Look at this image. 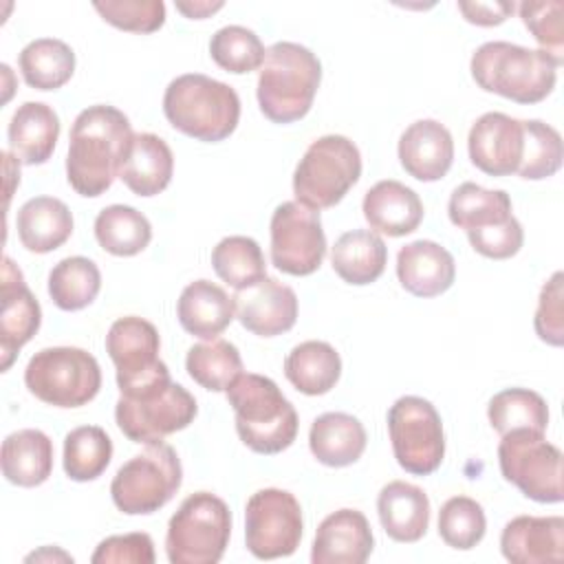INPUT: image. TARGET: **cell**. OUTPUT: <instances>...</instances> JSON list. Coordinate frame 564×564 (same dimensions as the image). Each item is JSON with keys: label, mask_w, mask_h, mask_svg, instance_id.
<instances>
[{"label": "cell", "mask_w": 564, "mask_h": 564, "mask_svg": "<svg viewBox=\"0 0 564 564\" xmlns=\"http://www.w3.org/2000/svg\"><path fill=\"white\" fill-rule=\"evenodd\" d=\"M304 531L297 498L278 487L256 491L245 507V542L253 557H289L300 546Z\"/></svg>", "instance_id": "5bb4252c"}, {"label": "cell", "mask_w": 564, "mask_h": 564, "mask_svg": "<svg viewBox=\"0 0 564 564\" xmlns=\"http://www.w3.org/2000/svg\"><path fill=\"white\" fill-rule=\"evenodd\" d=\"M59 137L57 112L42 101H24L15 108L9 128V150L24 165H42L51 159Z\"/></svg>", "instance_id": "484cf974"}, {"label": "cell", "mask_w": 564, "mask_h": 564, "mask_svg": "<svg viewBox=\"0 0 564 564\" xmlns=\"http://www.w3.org/2000/svg\"><path fill=\"white\" fill-rule=\"evenodd\" d=\"M564 284V273L555 271L549 282H544L540 297H538V308L533 317V328L538 337L549 344V346H562L564 344V308H562V291Z\"/></svg>", "instance_id": "bcb514c9"}, {"label": "cell", "mask_w": 564, "mask_h": 564, "mask_svg": "<svg viewBox=\"0 0 564 564\" xmlns=\"http://www.w3.org/2000/svg\"><path fill=\"white\" fill-rule=\"evenodd\" d=\"M361 176L359 148L344 134L315 139L293 172L295 200L313 207H335Z\"/></svg>", "instance_id": "ba28073f"}, {"label": "cell", "mask_w": 564, "mask_h": 564, "mask_svg": "<svg viewBox=\"0 0 564 564\" xmlns=\"http://www.w3.org/2000/svg\"><path fill=\"white\" fill-rule=\"evenodd\" d=\"M522 130L524 150L516 174L524 181H542L553 176L562 167L564 159L560 132L540 119L522 121Z\"/></svg>", "instance_id": "b9f144b4"}, {"label": "cell", "mask_w": 564, "mask_h": 564, "mask_svg": "<svg viewBox=\"0 0 564 564\" xmlns=\"http://www.w3.org/2000/svg\"><path fill=\"white\" fill-rule=\"evenodd\" d=\"M500 551L511 564H544L564 560L562 516H518L500 533Z\"/></svg>", "instance_id": "7402d4cb"}, {"label": "cell", "mask_w": 564, "mask_h": 564, "mask_svg": "<svg viewBox=\"0 0 564 564\" xmlns=\"http://www.w3.org/2000/svg\"><path fill=\"white\" fill-rule=\"evenodd\" d=\"M388 434L394 458L412 476H430L445 456V432L436 408L414 394L399 397L388 410Z\"/></svg>", "instance_id": "4fadbf2b"}, {"label": "cell", "mask_w": 564, "mask_h": 564, "mask_svg": "<svg viewBox=\"0 0 564 564\" xmlns=\"http://www.w3.org/2000/svg\"><path fill=\"white\" fill-rule=\"evenodd\" d=\"M368 436L361 421L346 412H324L308 430L311 454L326 467H348L366 449Z\"/></svg>", "instance_id": "f546056e"}, {"label": "cell", "mask_w": 564, "mask_h": 564, "mask_svg": "<svg viewBox=\"0 0 564 564\" xmlns=\"http://www.w3.org/2000/svg\"><path fill=\"white\" fill-rule=\"evenodd\" d=\"M225 397L236 414L240 441L256 454H280L297 436V412L278 383L264 375L240 372Z\"/></svg>", "instance_id": "3957f363"}, {"label": "cell", "mask_w": 564, "mask_h": 564, "mask_svg": "<svg viewBox=\"0 0 564 564\" xmlns=\"http://www.w3.org/2000/svg\"><path fill=\"white\" fill-rule=\"evenodd\" d=\"M33 560H62V562H73V557L59 549H51V546H44L42 551L37 553H31L26 555V562H33Z\"/></svg>", "instance_id": "f907efd6"}, {"label": "cell", "mask_w": 564, "mask_h": 564, "mask_svg": "<svg viewBox=\"0 0 564 564\" xmlns=\"http://www.w3.org/2000/svg\"><path fill=\"white\" fill-rule=\"evenodd\" d=\"M271 262L289 275H311L326 256V236L319 212L286 200L271 216Z\"/></svg>", "instance_id": "2e32d148"}, {"label": "cell", "mask_w": 564, "mask_h": 564, "mask_svg": "<svg viewBox=\"0 0 564 564\" xmlns=\"http://www.w3.org/2000/svg\"><path fill=\"white\" fill-rule=\"evenodd\" d=\"M101 289L99 267L84 256L59 260L48 273V295L62 311H82L95 302Z\"/></svg>", "instance_id": "d590c367"}, {"label": "cell", "mask_w": 564, "mask_h": 564, "mask_svg": "<svg viewBox=\"0 0 564 564\" xmlns=\"http://www.w3.org/2000/svg\"><path fill=\"white\" fill-rule=\"evenodd\" d=\"M154 542L143 531L110 535L90 555L93 564H154Z\"/></svg>", "instance_id": "7dc6e473"}, {"label": "cell", "mask_w": 564, "mask_h": 564, "mask_svg": "<svg viewBox=\"0 0 564 564\" xmlns=\"http://www.w3.org/2000/svg\"><path fill=\"white\" fill-rule=\"evenodd\" d=\"M388 262L383 238L370 229H352L341 234L330 251L333 271L348 284L364 286L381 278Z\"/></svg>", "instance_id": "1f68e13d"}, {"label": "cell", "mask_w": 564, "mask_h": 564, "mask_svg": "<svg viewBox=\"0 0 564 564\" xmlns=\"http://www.w3.org/2000/svg\"><path fill=\"white\" fill-rule=\"evenodd\" d=\"M24 383L42 403L55 408H79L97 397L101 388V368L84 348H42L29 359L24 368Z\"/></svg>", "instance_id": "30bf717a"}, {"label": "cell", "mask_w": 564, "mask_h": 564, "mask_svg": "<svg viewBox=\"0 0 564 564\" xmlns=\"http://www.w3.org/2000/svg\"><path fill=\"white\" fill-rule=\"evenodd\" d=\"M163 112L172 128L205 141H225L240 121L238 93L203 73H185L174 77L163 95Z\"/></svg>", "instance_id": "277c9868"}, {"label": "cell", "mask_w": 564, "mask_h": 564, "mask_svg": "<svg viewBox=\"0 0 564 564\" xmlns=\"http://www.w3.org/2000/svg\"><path fill=\"white\" fill-rule=\"evenodd\" d=\"M469 161L489 176L516 174L524 150L522 121L505 112L480 115L467 137Z\"/></svg>", "instance_id": "e0dca14e"}, {"label": "cell", "mask_w": 564, "mask_h": 564, "mask_svg": "<svg viewBox=\"0 0 564 564\" xmlns=\"http://www.w3.org/2000/svg\"><path fill=\"white\" fill-rule=\"evenodd\" d=\"M216 275L236 291L267 278V262L260 245L249 236H227L212 251Z\"/></svg>", "instance_id": "ab89813d"}, {"label": "cell", "mask_w": 564, "mask_h": 564, "mask_svg": "<svg viewBox=\"0 0 564 564\" xmlns=\"http://www.w3.org/2000/svg\"><path fill=\"white\" fill-rule=\"evenodd\" d=\"M234 308L238 322L258 337H275L295 326L297 295L289 284L275 278H262L260 282L236 291Z\"/></svg>", "instance_id": "d6986e66"}, {"label": "cell", "mask_w": 564, "mask_h": 564, "mask_svg": "<svg viewBox=\"0 0 564 564\" xmlns=\"http://www.w3.org/2000/svg\"><path fill=\"white\" fill-rule=\"evenodd\" d=\"M196 414V399L172 379L137 394H121L115 405V419L123 436L143 445L185 430Z\"/></svg>", "instance_id": "7c38bea8"}, {"label": "cell", "mask_w": 564, "mask_h": 564, "mask_svg": "<svg viewBox=\"0 0 564 564\" xmlns=\"http://www.w3.org/2000/svg\"><path fill=\"white\" fill-rule=\"evenodd\" d=\"M93 9L115 29L130 33H154L165 22L161 0H106L93 2Z\"/></svg>", "instance_id": "ee69618b"}, {"label": "cell", "mask_w": 564, "mask_h": 564, "mask_svg": "<svg viewBox=\"0 0 564 564\" xmlns=\"http://www.w3.org/2000/svg\"><path fill=\"white\" fill-rule=\"evenodd\" d=\"M284 375L297 392L319 397L330 392L339 381L341 359L328 341L308 339L291 348L284 359Z\"/></svg>", "instance_id": "d6a6232c"}, {"label": "cell", "mask_w": 564, "mask_h": 564, "mask_svg": "<svg viewBox=\"0 0 564 564\" xmlns=\"http://www.w3.org/2000/svg\"><path fill=\"white\" fill-rule=\"evenodd\" d=\"M399 163L416 181H441L454 163L452 132L436 119L410 123L399 139Z\"/></svg>", "instance_id": "44dd1931"}, {"label": "cell", "mask_w": 564, "mask_h": 564, "mask_svg": "<svg viewBox=\"0 0 564 564\" xmlns=\"http://www.w3.org/2000/svg\"><path fill=\"white\" fill-rule=\"evenodd\" d=\"M2 308H0V355L2 370H9L18 350L33 339L42 324L37 297L24 282L22 271L9 256L2 260Z\"/></svg>", "instance_id": "ac0fdd59"}, {"label": "cell", "mask_w": 564, "mask_h": 564, "mask_svg": "<svg viewBox=\"0 0 564 564\" xmlns=\"http://www.w3.org/2000/svg\"><path fill=\"white\" fill-rule=\"evenodd\" d=\"M174 174V156L170 145L152 132H137L119 170V178L137 196H156Z\"/></svg>", "instance_id": "83f0119b"}, {"label": "cell", "mask_w": 564, "mask_h": 564, "mask_svg": "<svg viewBox=\"0 0 564 564\" xmlns=\"http://www.w3.org/2000/svg\"><path fill=\"white\" fill-rule=\"evenodd\" d=\"M2 476L18 487H37L53 474V441L42 430H18L2 441Z\"/></svg>", "instance_id": "4dcf8cb0"}, {"label": "cell", "mask_w": 564, "mask_h": 564, "mask_svg": "<svg viewBox=\"0 0 564 564\" xmlns=\"http://www.w3.org/2000/svg\"><path fill=\"white\" fill-rule=\"evenodd\" d=\"M231 538V511L212 491L187 496L167 522L165 553L172 564H216Z\"/></svg>", "instance_id": "52a82bcc"}, {"label": "cell", "mask_w": 564, "mask_h": 564, "mask_svg": "<svg viewBox=\"0 0 564 564\" xmlns=\"http://www.w3.org/2000/svg\"><path fill=\"white\" fill-rule=\"evenodd\" d=\"M487 531V518L482 505L469 496H452L438 511L441 540L458 551L474 549Z\"/></svg>", "instance_id": "7bdbcfd3"}, {"label": "cell", "mask_w": 564, "mask_h": 564, "mask_svg": "<svg viewBox=\"0 0 564 564\" xmlns=\"http://www.w3.org/2000/svg\"><path fill=\"white\" fill-rule=\"evenodd\" d=\"M491 427L502 436L513 430L546 432L549 405L535 390L505 388L496 392L487 405Z\"/></svg>", "instance_id": "74e56055"}, {"label": "cell", "mask_w": 564, "mask_h": 564, "mask_svg": "<svg viewBox=\"0 0 564 564\" xmlns=\"http://www.w3.org/2000/svg\"><path fill=\"white\" fill-rule=\"evenodd\" d=\"M209 55L223 70L245 75L251 70H260L267 48L251 29L240 24H227L212 35Z\"/></svg>", "instance_id": "60d3db41"}, {"label": "cell", "mask_w": 564, "mask_h": 564, "mask_svg": "<svg viewBox=\"0 0 564 564\" xmlns=\"http://www.w3.org/2000/svg\"><path fill=\"white\" fill-rule=\"evenodd\" d=\"M95 238L104 251L130 258L150 245L152 225L130 205H108L95 218Z\"/></svg>", "instance_id": "e575fe53"}, {"label": "cell", "mask_w": 564, "mask_h": 564, "mask_svg": "<svg viewBox=\"0 0 564 564\" xmlns=\"http://www.w3.org/2000/svg\"><path fill=\"white\" fill-rule=\"evenodd\" d=\"M181 326L200 339H216L236 317L234 297L209 280L189 282L176 302Z\"/></svg>", "instance_id": "4316f807"}, {"label": "cell", "mask_w": 564, "mask_h": 564, "mask_svg": "<svg viewBox=\"0 0 564 564\" xmlns=\"http://www.w3.org/2000/svg\"><path fill=\"white\" fill-rule=\"evenodd\" d=\"M24 82L35 90H57L75 73L73 48L55 37H37L29 42L18 57Z\"/></svg>", "instance_id": "836d02e7"}, {"label": "cell", "mask_w": 564, "mask_h": 564, "mask_svg": "<svg viewBox=\"0 0 564 564\" xmlns=\"http://www.w3.org/2000/svg\"><path fill=\"white\" fill-rule=\"evenodd\" d=\"M225 2H207V0H196V2H176V9L192 18V20H205L212 13H216L218 9H223Z\"/></svg>", "instance_id": "681fc988"}, {"label": "cell", "mask_w": 564, "mask_h": 564, "mask_svg": "<svg viewBox=\"0 0 564 564\" xmlns=\"http://www.w3.org/2000/svg\"><path fill=\"white\" fill-rule=\"evenodd\" d=\"M377 513L383 531L394 542H419L430 527L427 494L405 480H392L377 496Z\"/></svg>", "instance_id": "d4e9b609"}, {"label": "cell", "mask_w": 564, "mask_h": 564, "mask_svg": "<svg viewBox=\"0 0 564 564\" xmlns=\"http://www.w3.org/2000/svg\"><path fill=\"white\" fill-rule=\"evenodd\" d=\"M185 370L205 390L225 392L242 372V357L227 339H207L194 344L185 357Z\"/></svg>", "instance_id": "8d00e7d4"}, {"label": "cell", "mask_w": 564, "mask_h": 564, "mask_svg": "<svg viewBox=\"0 0 564 564\" xmlns=\"http://www.w3.org/2000/svg\"><path fill=\"white\" fill-rule=\"evenodd\" d=\"M159 348L161 337L152 322L137 315L112 322L106 335V352L117 368V386L121 394H137L170 381V370L159 359Z\"/></svg>", "instance_id": "9a60e30c"}, {"label": "cell", "mask_w": 564, "mask_h": 564, "mask_svg": "<svg viewBox=\"0 0 564 564\" xmlns=\"http://www.w3.org/2000/svg\"><path fill=\"white\" fill-rule=\"evenodd\" d=\"M562 11L564 4L560 0L546 2H522L520 18L535 42L544 53L555 57L560 64L564 62V29H562Z\"/></svg>", "instance_id": "f6af8a7d"}, {"label": "cell", "mask_w": 564, "mask_h": 564, "mask_svg": "<svg viewBox=\"0 0 564 564\" xmlns=\"http://www.w3.org/2000/svg\"><path fill=\"white\" fill-rule=\"evenodd\" d=\"M375 546L368 518L357 509H337L326 516L313 540V564H364Z\"/></svg>", "instance_id": "ffe728a7"}, {"label": "cell", "mask_w": 564, "mask_h": 564, "mask_svg": "<svg viewBox=\"0 0 564 564\" xmlns=\"http://www.w3.org/2000/svg\"><path fill=\"white\" fill-rule=\"evenodd\" d=\"M562 64L542 48L494 40L480 44L469 62L478 88L496 93L516 104H538L546 99L557 82Z\"/></svg>", "instance_id": "7a4b0ae2"}, {"label": "cell", "mask_w": 564, "mask_h": 564, "mask_svg": "<svg viewBox=\"0 0 564 564\" xmlns=\"http://www.w3.org/2000/svg\"><path fill=\"white\" fill-rule=\"evenodd\" d=\"M498 465L511 485L527 498L544 505L562 502V452L544 432L513 430L500 436Z\"/></svg>", "instance_id": "8fae6325"}, {"label": "cell", "mask_w": 564, "mask_h": 564, "mask_svg": "<svg viewBox=\"0 0 564 564\" xmlns=\"http://www.w3.org/2000/svg\"><path fill=\"white\" fill-rule=\"evenodd\" d=\"M322 82L317 55L297 42H275L267 48L258 75V106L273 123H293L308 115Z\"/></svg>", "instance_id": "5b68a950"}, {"label": "cell", "mask_w": 564, "mask_h": 564, "mask_svg": "<svg viewBox=\"0 0 564 564\" xmlns=\"http://www.w3.org/2000/svg\"><path fill=\"white\" fill-rule=\"evenodd\" d=\"M516 4L507 0L496 2H458V11L469 24L476 26H498L502 24L511 13Z\"/></svg>", "instance_id": "c3c4849f"}, {"label": "cell", "mask_w": 564, "mask_h": 564, "mask_svg": "<svg viewBox=\"0 0 564 564\" xmlns=\"http://www.w3.org/2000/svg\"><path fill=\"white\" fill-rule=\"evenodd\" d=\"M452 225L463 229L476 253L491 260H507L522 249L524 231L511 214V198L505 189H487L478 183H460L447 203Z\"/></svg>", "instance_id": "8992f818"}, {"label": "cell", "mask_w": 564, "mask_h": 564, "mask_svg": "<svg viewBox=\"0 0 564 564\" xmlns=\"http://www.w3.org/2000/svg\"><path fill=\"white\" fill-rule=\"evenodd\" d=\"M183 482V467L176 449L165 441L145 443L141 454L123 463L112 482L110 496L119 511L148 516L165 507Z\"/></svg>", "instance_id": "9c48e42d"}, {"label": "cell", "mask_w": 564, "mask_h": 564, "mask_svg": "<svg viewBox=\"0 0 564 564\" xmlns=\"http://www.w3.org/2000/svg\"><path fill=\"white\" fill-rule=\"evenodd\" d=\"M15 229L22 247L31 253H51L73 234V214L55 196L29 198L15 216Z\"/></svg>", "instance_id": "f1b7e54d"}, {"label": "cell", "mask_w": 564, "mask_h": 564, "mask_svg": "<svg viewBox=\"0 0 564 564\" xmlns=\"http://www.w3.org/2000/svg\"><path fill=\"white\" fill-rule=\"evenodd\" d=\"M112 458V441L99 425H82L66 434L62 465L70 480L88 482L99 478Z\"/></svg>", "instance_id": "f35d334b"}, {"label": "cell", "mask_w": 564, "mask_h": 564, "mask_svg": "<svg viewBox=\"0 0 564 564\" xmlns=\"http://www.w3.org/2000/svg\"><path fill=\"white\" fill-rule=\"evenodd\" d=\"M130 119L115 106L97 104L84 108L70 128L66 178L68 185L86 198H97L115 178L132 143Z\"/></svg>", "instance_id": "6da1fadb"}, {"label": "cell", "mask_w": 564, "mask_h": 564, "mask_svg": "<svg viewBox=\"0 0 564 564\" xmlns=\"http://www.w3.org/2000/svg\"><path fill=\"white\" fill-rule=\"evenodd\" d=\"M361 212L370 231L388 238L408 236L416 231L423 220V203L419 194L394 178L375 183L364 196Z\"/></svg>", "instance_id": "cb8c5ba5"}, {"label": "cell", "mask_w": 564, "mask_h": 564, "mask_svg": "<svg viewBox=\"0 0 564 564\" xmlns=\"http://www.w3.org/2000/svg\"><path fill=\"white\" fill-rule=\"evenodd\" d=\"M397 278L416 297H436L456 280L454 256L434 240H414L397 253Z\"/></svg>", "instance_id": "603a6c76"}]
</instances>
